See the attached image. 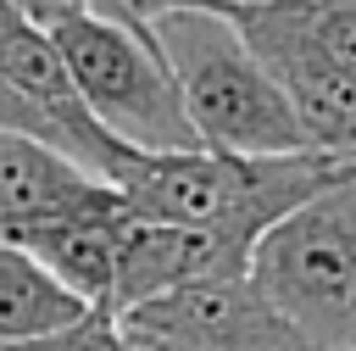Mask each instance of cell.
Segmentation results:
<instances>
[{
	"label": "cell",
	"instance_id": "obj_1",
	"mask_svg": "<svg viewBox=\"0 0 356 351\" xmlns=\"http://www.w3.org/2000/svg\"><path fill=\"white\" fill-rule=\"evenodd\" d=\"M33 22L56 39L89 117L139 150H189L200 145L184 89L156 45V28L117 22L83 0H28Z\"/></svg>",
	"mask_w": 356,
	"mask_h": 351
},
{
	"label": "cell",
	"instance_id": "obj_2",
	"mask_svg": "<svg viewBox=\"0 0 356 351\" xmlns=\"http://www.w3.org/2000/svg\"><path fill=\"white\" fill-rule=\"evenodd\" d=\"M156 28V45L184 89V111L200 134V145L211 150H234V156H295V150H317L312 134L300 128L289 95L278 89V78L256 61V50L245 45V33L234 28L228 11H167Z\"/></svg>",
	"mask_w": 356,
	"mask_h": 351
},
{
	"label": "cell",
	"instance_id": "obj_3",
	"mask_svg": "<svg viewBox=\"0 0 356 351\" xmlns=\"http://www.w3.org/2000/svg\"><path fill=\"white\" fill-rule=\"evenodd\" d=\"M245 279L317 345L356 351V173L273 217Z\"/></svg>",
	"mask_w": 356,
	"mask_h": 351
},
{
	"label": "cell",
	"instance_id": "obj_4",
	"mask_svg": "<svg viewBox=\"0 0 356 351\" xmlns=\"http://www.w3.org/2000/svg\"><path fill=\"white\" fill-rule=\"evenodd\" d=\"M228 17L256 50V61L289 95L312 145L356 162V72L312 33L300 0H250V6H228Z\"/></svg>",
	"mask_w": 356,
	"mask_h": 351
},
{
	"label": "cell",
	"instance_id": "obj_5",
	"mask_svg": "<svg viewBox=\"0 0 356 351\" xmlns=\"http://www.w3.org/2000/svg\"><path fill=\"white\" fill-rule=\"evenodd\" d=\"M250 223H167V217H128L122 245H117V284H111V312L150 301L178 284H206V279H245L250 251H256Z\"/></svg>",
	"mask_w": 356,
	"mask_h": 351
},
{
	"label": "cell",
	"instance_id": "obj_6",
	"mask_svg": "<svg viewBox=\"0 0 356 351\" xmlns=\"http://www.w3.org/2000/svg\"><path fill=\"white\" fill-rule=\"evenodd\" d=\"M134 206L117 184L89 189L83 201H67L56 212H39L28 223H17L6 240H17L22 251H33L72 295H83L89 306H111V284H117V245L128 228Z\"/></svg>",
	"mask_w": 356,
	"mask_h": 351
},
{
	"label": "cell",
	"instance_id": "obj_7",
	"mask_svg": "<svg viewBox=\"0 0 356 351\" xmlns=\"http://www.w3.org/2000/svg\"><path fill=\"white\" fill-rule=\"evenodd\" d=\"M106 178L89 173L83 162H72L67 150L33 139V134H11L0 128V240L39 217V212H56L67 201H83L89 189H100Z\"/></svg>",
	"mask_w": 356,
	"mask_h": 351
},
{
	"label": "cell",
	"instance_id": "obj_8",
	"mask_svg": "<svg viewBox=\"0 0 356 351\" xmlns=\"http://www.w3.org/2000/svg\"><path fill=\"white\" fill-rule=\"evenodd\" d=\"M89 312L83 295H72L33 251H22L17 240H0V334L22 340V334H56L67 323H78Z\"/></svg>",
	"mask_w": 356,
	"mask_h": 351
},
{
	"label": "cell",
	"instance_id": "obj_9",
	"mask_svg": "<svg viewBox=\"0 0 356 351\" xmlns=\"http://www.w3.org/2000/svg\"><path fill=\"white\" fill-rule=\"evenodd\" d=\"M0 351H122V334H117V312L111 306H89L78 323L56 329V334H0Z\"/></svg>",
	"mask_w": 356,
	"mask_h": 351
},
{
	"label": "cell",
	"instance_id": "obj_10",
	"mask_svg": "<svg viewBox=\"0 0 356 351\" xmlns=\"http://www.w3.org/2000/svg\"><path fill=\"white\" fill-rule=\"evenodd\" d=\"M300 11L312 22V33L356 72V0H300Z\"/></svg>",
	"mask_w": 356,
	"mask_h": 351
},
{
	"label": "cell",
	"instance_id": "obj_11",
	"mask_svg": "<svg viewBox=\"0 0 356 351\" xmlns=\"http://www.w3.org/2000/svg\"><path fill=\"white\" fill-rule=\"evenodd\" d=\"M83 6H95V11H106V17H117V22H134V28H150V22H161L167 11H200V6L228 11L222 0H83Z\"/></svg>",
	"mask_w": 356,
	"mask_h": 351
},
{
	"label": "cell",
	"instance_id": "obj_12",
	"mask_svg": "<svg viewBox=\"0 0 356 351\" xmlns=\"http://www.w3.org/2000/svg\"><path fill=\"white\" fill-rule=\"evenodd\" d=\"M0 128H11V134H33V139L56 145L50 123H44V117H39V111H33V106H28V100H22V95H17L6 78H0ZM56 150H61V145H56Z\"/></svg>",
	"mask_w": 356,
	"mask_h": 351
},
{
	"label": "cell",
	"instance_id": "obj_13",
	"mask_svg": "<svg viewBox=\"0 0 356 351\" xmlns=\"http://www.w3.org/2000/svg\"><path fill=\"white\" fill-rule=\"evenodd\" d=\"M222 6H250V0H222Z\"/></svg>",
	"mask_w": 356,
	"mask_h": 351
}]
</instances>
